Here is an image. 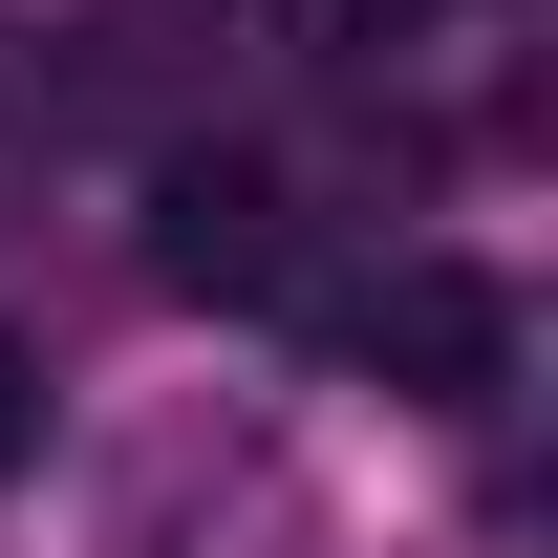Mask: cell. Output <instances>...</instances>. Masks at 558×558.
Instances as JSON below:
<instances>
[{"mask_svg": "<svg viewBox=\"0 0 558 558\" xmlns=\"http://www.w3.org/2000/svg\"><path fill=\"white\" fill-rule=\"evenodd\" d=\"M150 279L172 301H279L301 279V194H279L258 150H172L150 172Z\"/></svg>", "mask_w": 558, "mask_h": 558, "instance_id": "6da1fadb", "label": "cell"}, {"mask_svg": "<svg viewBox=\"0 0 558 558\" xmlns=\"http://www.w3.org/2000/svg\"><path fill=\"white\" fill-rule=\"evenodd\" d=\"M344 344L387 365L409 409H494V365H515V301H494L473 258H387V279H365V323H344Z\"/></svg>", "mask_w": 558, "mask_h": 558, "instance_id": "7a4b0ae2", "label": "cell"}, {"mask_svg": "<svg viewBox=\"0 0 558 558\" xmlns=\"http://www.w3.org/2000/svg\"><path fill=\"white\" fill-rule=\"evenodd\" d=\"M387 22H409V0H301V44H323V65H387Z\"/></svg>", "mask_w": 558, "mask_h": 558, "instance_id": "3957f363", "label": "cell"}, {"mask_svg": "<svg viewBox=\"0 0 558 558\" xmlns=\"http://www.w3.org/2000/svg\"><path fill=\"white\" fill-rule=\"evenodd\" d=\"M0 473H44V365L0 344Z\"/></svg>", "mask_w": 558, "mask_h": 558, "instance_id": "277c9868", "label": "cell"}]
</instances>
